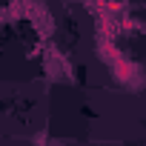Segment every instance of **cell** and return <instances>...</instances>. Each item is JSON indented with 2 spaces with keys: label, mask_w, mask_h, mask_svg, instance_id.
<instances>
[{
  "label": "cell",
  "mask_w": 146,
  "mask_h": 146,
  "mask_svg": "<svg viewBox=\"0 0 146 146\" xmlns=\"http://www.w3.org/2000/svg\"><path fill=\"white\" fill-rule=\"evenodd\" d=\"M49 146H63V143H49Z\"/></svg>",
  "instance_id": "obj_2"
},
{
  "label": "cell",
  "mask_w": 146,
  "mask_h": 146,
  "mask_svg": "<svg viewBox=\"0 0 146 146\" xmlns=\"http://www.w3.org/2000/svg\"><path fill=\"white\" fill-rule=\"evenodd\" d=\"M35 146H49V135L46 132H37L35 135Z\"/></svg>",
  "instance_id": "obj_1"
}]
</instances>
